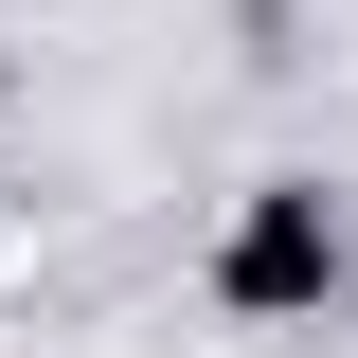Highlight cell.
Segmentation results:
<instances>
[{"mask_svg": "<svg viewBox=\"0 0 358 358\" xmlns=\"http://www.w3.org/2000/svg\"><path fill=\"white\" fill-rule=\"evenodd\" d=\"M341 268H358L341 197H322V179H251L233 233H215V305H233V322H322V305H341Z\"/></svg>", "mask_w": 358, "mask_h": 358, "instance_id": "6da1fadb", "label": "cell"}, {"mask_svg": "<svg viewBox=\"0 0 358 358\" xmlns=\"http://www.w3.org/2000/svg\"><path fill=\"white\" fill-rule=\"evenodd\" d=\"M0 90H18V54H0Z\"/></svg>", "mask_w": 358, "mask_h": 358, "instance_id": "7a4b0ae2", "label": "cell"}]
</instances>
